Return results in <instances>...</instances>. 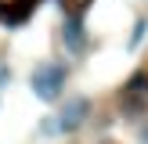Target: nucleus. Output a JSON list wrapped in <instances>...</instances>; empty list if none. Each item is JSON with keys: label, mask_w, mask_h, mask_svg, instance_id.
<instances>
[{"label": "nucleus", "mask_w": 148, "mask_h": 144, "mask_svg": "<svg viewBox=\"0 0 148 144\" xmlns=\"http://www.w3.org/2000/svg\"><path fill=\"white\" fill-rule=\"evenodd\" d=\"M101 144H116V141H101Z\"/></svg>", "instance_id": "9"}, {"label": "nucleus", "mask_w": 148, "mask_h": 144, "mask_svg": "<svg viewBox=\"0 0 148 144\" xmlns=\"http://www.w3.org/2000/svg\"><path fill=\"white\" fill-rule=\"evenodd\" d=\"M87 29H83V14H65V25H62V40L65 47L72 50V54H79V50L87 47Z\"/></svg>", "instance_id": "4"}, {"label": "nucleus", "mask_w": 148, "mask_h": 144, "mask_svg": "<svg viewBox=\"0 0 148 144\" xmlns=\"http://www.w3.org/2000/svg\"><path fill=\"white\" fill-rule=\"evenodd\" d=\"M87 115H90V97L76 94V97H65V105H62V112H58V122H54V126L62 130V133H76V130L87 122Z\"/></svg>", "instance_id": "2"}, {"label": "nucleus", "mask_w": 148, "mask_h": 144, "mask_svg": "<svg viewBox=\"0 0 148 144\" xmlns=\"http://www.w3.org/2000/svg\"><path fill=\"white\" fill-rule=\"evenodd\" d=\"M65 79H69V69L62 61H40L33 69V76H29V86H33V94L43 105H54V101H62Z\"/></svg>", "instance_id": "1"}, {"label": "nucleus", "mask_w": 148, "mask_h": 144, "mask_svg": "<svg viewBox=\"0 0 148 144\" xmlns=\"http://www.w3.org/2000/svg\"><path fill=\"white\" fill-rule=\"evenodd\" d=\"M145 33H148V18H137V22H134V33H130V43H127V47L134 50L137 43H141V36H145Z\"/></svg>", "instance_id": "7"}, {"label": "nucleus", "mask_w": 148, "mask_h": 144, "mask_svg": "<svg viewBox=\"0 0 148 144\" xmlns=\"http://www.w3.org/2000/svg\"><path fill=\"white\" fill-rule=\"evenodd\" d=\"M119 105H123V112H127V115H141V108L148 105V79H145V72H137V76L123 86Z\"/></svg>", "instance_id": "3"}, {"label": "nucleus", "mask_w": 148, "mask_h": 144, "mask_svg": "<svg viewBox=\"0 0 148 144\" xmlns=\"http://www.w3.org/2000/svg\"><path fill=\"white\" fill-rule=\"evenodd\" d=\"M33 4L36 0H0V18L7 25H22L29 18V11H33Z\"/></svg>", "instance_id": "5"}, {"label": "nucleus", "mask_w": 148, "mask_h": 144, "mask_svg": "<svg viewBox=\"0 0 148 144\" xmlns=\"http://www.w3.org/2000/svg\"><path fill=\"white\" fill-rule=\"evenodd\" d=\"M141 141L148 144V122H145V126H141Z\"/></svg>", "instance_id": "8"}, {"label": "nucleus", "mask_w": 148, "mask_h": 144, "mask_svg": "<svg viewBox=\"0 0 148 144\" xmlns=\"http://www.w3.org/2000/svg\"><path fill=\"white\" fill-rule=\"evenodd\" d=\"M90 4H94V0H62V11L65 14H83Z\"/></svg>", "instance_id": "6"}]
</instances>
